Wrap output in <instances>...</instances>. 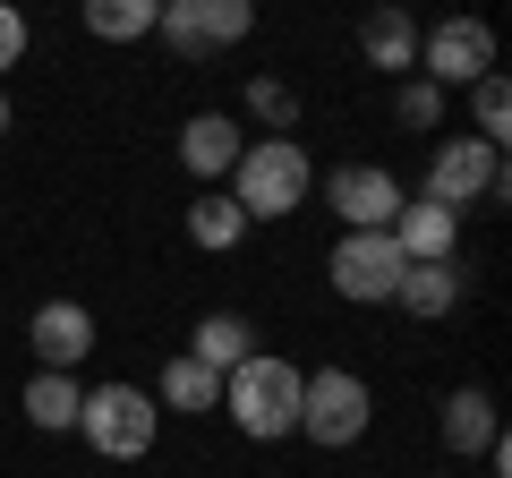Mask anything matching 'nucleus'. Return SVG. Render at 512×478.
Masks as SVG:
<instances>
[{
	"mask_svg": "<svg viewBox=\"0 0 512 478\" xmlns=\"http://www.w3.org/2000/svg\"><path fill=\"white\" fill-rule=\"evenodd\" d=\"M222 197L239 205L248 222H291L299 205L316 197V163L299 137H248L231 163V180H222Z\"/></svg>",
	"mask_w": 512,
	"mask_h": 478,
	"instance_id": "obj_1",
	"label": "nucleus"
},
{
	"mask_svg": "<svg viewBox=\"0 0 512 478\" xmlns=\"http://www.w3.org/2000/svg\"><path fill=\"white\" fill-rule=\"evenodd\" d=\"M299 385H308V368H291L282 350H248L222 376V419L248 444H282V436H299Z\"/></svg>",
	"mask_w": 512,
	"mask_h": 478,
	"instance_id": "obj_2",
	"label": "nucleus"
},
{
	"mask_svg": "<svg viewBox=\"0 0 512 478\" xmlns=\"http://www.w3.org/2000/svg\"><path fill=\"white\" fill-rule=\"evenodd\" d=\"M77 436L94 444L103 461H146L154 444H163V410H154L146 385H86V402H77Z\"/></svg>",
	"mask_w": 512,
	"mask_h": 478,
	"instance_id": "obj_3",
	"label": "nucleus"
},
{
	"mask_svg": "<svg viewBox=\"0 0 512 478\" xmlns=\"http://www.w3.org/2000/svg\"><path fill=\"white\" fill-rule=\"evenodd\" d=\"M367 427H376L367 376L359 368H308V385H299V436H308L316 453H350Z\"/></svg>",
	"mask_w": 512,
	"mask_h": 478,
	"instance_id": "obj_4",
	"label": "nucleus"
},
{
	"mask_svg": "<svg viewBox=\"0 0 512 478\" xmlns=\"http://www.w3.org/2000/svg\"><path fill=\"white\" fill-rule=\"evenodd\" d=\"M419 197L453 205V214L461 205H504V146H487V137H436Z\"/></svg>",
	"mask_w": 512,
	"mask_h": 478,
	"instance_id": "obj_5",
	"label": "nucleus"
},
{
	"mask_svg": "<svg viewBox=\"0 0 512 478\" xmlns=\"http://www.w3.org/2000/svg\"><path fill=\"white\" fill-rule=\"evenodd\" d=\"M495 69V26L487 18H470V9H453V18H436V26H419V77L427 86H478V77Z\"/></svg>",
	"mask_w": 512,
	"mask_h": 478,
	"instance_id": "obj_6",
	"label": "nucleus"
},
{
	"mask_svg": "<svg viewBox=\"0 0 512 478\" xmlns=\"http://www.w3.org/2000/svg\"><path fill=\"white\" fill-rule=\"evenodd\" d=\"M325 282L350 299V308H384L393 299V282H402V248H393V231H342L325 257Z\"/></svg>",
	"mask_w": 512,
	"mask_h": 478,
	"instance_id": "obj_7",
	"label": "nucleus"
},
{
	"mask_svg": "<svg viewBox=\"0 0 512 478\" xmlns=\"http://www.w3.org/2000/svg\"><path fill=\"white\" fill-rule=\"evenodd\" d=\"M402 197L410 188L393 180L384 163H333L325 171V205L342 214V231H384V222L402 214Z\"/></svg>",
	"mask_w": 512,
	"mask_h": 478,
	"instance_id": "obj_8",
	"label": "nucleus"
},
{
	"mask_svg": "<svg viewBox=\"0 0 512 478\" xmlns=\"http://www.w3.org/2000/svg\"><path fill=\"white\" fill-rule=\"evenodd\" d=\"M26 342H35V368L77 376V368L94 359V342H103V325H94L86 299H43V308L26 316Z\"/></svg>",
	"mask_w": 512,
	"mask_h": 478,
	"instance_id": "obj_9",
	"label": "nucleus"
},
{
	"mask_svg": "<svg viewBox=\"0 0 512 478\" xmlns=\"http://www.w3.org/2000/svg\"><path fill=\"white\" fill-rule=\"evenodd\" d=\"M239 146H248V129H239L231 111H188V120H180V171H188L197 188H222V180H231Z\"/></svg>",
	"mask_w": 512,
	"mask_h": 478,
	"instance_id": "obj_10",
	"label": "nucleus"
},
{
	"mask_svg": "<svg viewBox=\"0 0 512 478\" xmlns=\"http://www.w3.org/2000/svg\"><path fill=\"white\" fill-rule=\"evenodd\" d=\"M384 231H393V248H402V265H444L461 248V214L436 205V197H402V214L384 222Z\"/></svg>",
	"mask_w": 512,
	"mask_h": 478,
	"instance_id": "obj_11",
	"label": "nucleus"
},
{
	"mask_svg": "<svg viewBox=\"0 0 512 478\" xmlns=\"http://www.w3.org/2000/svg\"><path fill=\"white\" fill-rule=\"evenodd\" d=\"M359 60L367 69H384V77H410L419 69V18H410L402 0H376L359 18Z\"/></svg>",
	"mask_w": 512,
	"mask_h": 478,
	"instance_id": "obj_12",
	"label": "nucleus"
},
{
	"mask_svg": "<svg viewBox=\"0 0 512 478\" xmlns=\"http://www.w3.org/2000/svg\"><path fill=\"white\" fill-rule=\"evenodd\" d=\"M495 436H504V427H495V393H487V385H453V393H444V410H436V444H444L453 461H478Z\"/></svg>",
	"mask_w": 512,
	"mask_h": 478,
	"instance_id": "obj_13",
	"label": "nucleus"
},
{
	"mask_svg": "<svg viewBox=\"0 0 512 478\" xmlns=\"http://www.w3.org/2000/svg\"><path fill=\"white\" fill-rule=\"evenodd\" d=\"M146 393H154V410H163V419H171V410H180V419L222 410V376L205 368V359H188V350H180V359H163V376H154Z\"/></svg>",
	"mask_w": 512,
	"mask_h": 478,
	"instance_id": "obj_14",
	"label": "nucleus"
},
{
	"mask_svg": "<svg viewBox=\"0 0 512 478\" xmlns=\"http://www.w3.org/2000/svg\"><path fill=\"white\" fill-rule=\"evenodd\" d=\"M393 308L419 316V325L453 316V308H461V257H444V265H402V282H393Z\"/></svg>",
	"mask_w": 512,
	"mask_h": 478,
	"instance_id": "obj_15",
	"label": "nucleus"
},
{
	"mask_svg": "<svg viewBox=\"0 0 512 478\" xmlns=\"http://www.w3.org/2000/svg\"><path fill=\"white\" fill-rule=\"evenodd\" d=\"M77 402H86V385L60 376V368H35V376H26V393H18L26 427H43V436H77Z\"/></svg>",
	"mask_w": 512,
	"mask_h": 478,
	"instance_id": "obj_16",
	"label": "nucleus"
},
{
	"mask_svg": "<svg viewBox=\"0 0 512 478\" xmlns=\"http://www.w3.org/2000/svg\"><path fill=\"white\" fill-rule=\"evenodd\" d=\"M256 350V325L239 308H214V316H197V333H188V359H205L214 376H231L239 359Z\"/></svg>",
	"mask_w": 512,
	"mask_h": 478,
	"instance_id": "obj_17",
	"label": "nucleus"
},
{
	"mask_svg": "<svg viewBox=\"0 0 512 478\" xmlns=\"http://www.w3.org/2000/svg\"><path fill=\"white\" fill-rule=\"evenodd\" d=\"M239 239H248V214H239L222 188H197V197H188V248H205V257H231Z\"/></svg>",
	"mask_w": 512,
	"mask_h": 478,
	"instance_id": "obj_18",
	"label": "nucleus"
},
{
	"mask_svg": "<svg viewBox=\"0 0 512 478\" xmlns=\"http://www.w3.org/2000/svg\"><path fill=\"white\" fill-rule=\"evenodd\" d=\"M154 9H163V0H77L86 35H94V43H120V52L154 35Z\"/></svg>",
	"mask_w": 512,
	"mask_h": 478,
	"instance_id": "obj_19",
	"label": "nucleus"
},
{
	"mask_svg": "<svg viewBox=\"0 0 512 478\" xmlns=\"http://www.w3.org/2000/svg\"><path fill=\"white\" fill-rule=\"evenodd\" d=\"M188 9H197L205 52H231V43H248V35H256V0H188Z\"/></svg>",
	"mask_w": 512,
	"mask_h": 478,
	"instance_id": "obj_20",
	"label": "nucleus"
},
{
	"mask_svg": "<svg viewBox=\"0 0 512 478\" xmlns=\"http://www.w3.org/2000/svg\"><path fill=\"white\" fill-rule=\"evenodd\" d=\"M239 103H248V120H256L265 137H291V129H299V86H282V77H248Z\"/></svg>",
	"mask_w": 512,
	"mask_h": 478,
	"instance_id": "obj_21",
	"label": "nucleus"
},
{
	"mask_svg": "<svg viewBox=\"0 0 512 478\" xmlns=\"http://www.w3.org/2000/svg\"><path fill=\"white\" fill-rule=\"evenodd\" d=\"M393 120H402L410 137H436V129H444V86H427L419 69L393 77Z\"/></svg>",
	"mask_w": 512,
	"mask_h": 478,
	"instance_id": "obj_22",
	"label": "nucleus"
},
{
	"mask_svg": "<svg viewBox=\"0 0 512 478\" xmlns=\"http://www.w3.org/2000/svg\"><path fill=\"white\" fill-rule=\"evenodd\" d=\"M461 94H470V137H487V146H504V137H512V86H504V77H478V86H461Z\"/></svg>",
	"mask_w": 512,
	"mask_h": 478,
	"instance_id": "obj_23",
	"label": "nucleus"
},
{
	"mask_svg": "<svg viewBox=\"0 0 512 478\" xmlns=\"http://www.w3.org/2000/svg\"><path fill=\"white\" fill-rule=\"evenodd\" d=\"M26 43H35V26H26V9H18V0H0V77H9V69L26 60Z\"/></svg>",
	"mask_w": 512,
	"mask_h": 478,
	"instance_id": "obj_24",
	"label": "nucleus"
},
{
	"mask_svg": "<svg viewBox=\"0 0 512 478\" xmlns=\"http://www.w3.org/2000/svg\"><path fill=\"white\" fill-rule=\"evenodd\" d=\"M9 120H18V111H9V86H0V137H9Z\"/></svg>",
	"mask_w": 512,
	"mask_h": 478,
	"instance_id": "obj_25",
	"label": "nucleus"
}]
</instances>
